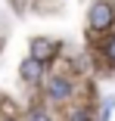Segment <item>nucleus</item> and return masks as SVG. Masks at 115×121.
<instances>
[{
    "label": "nucleus",
    "mask_w": 115,
    "mask_h": 121,
    "mask_svg": "<svg viewBox=\"0 0 115 121\" xmlns=\"http://www.w3.org/2000/svg\"><path fill=\"white\" fill-rule=\"evenodd\" d=\"M106 56H109V59H112V62H115V37H112V40H109V43H106Z\"/></svg>",
    "instance_id": "6"
},
{
    "label": "nucleus",
    "mask_w": 115,
    "mask_h": 121,
    "mask_svg": "<svg viewBox=\"0 0 115 121\" xmlns=\"http://www.w3.org/2000/svg\"><path fill=\"white\" fill-rule=\"evenodd\" d=\"M6 121H13V118H6Z\"/></svg>",
    "instance_id": "8"
},
{
    "label": "nucleus",
    "mask_w": 115,
    "mask_h": 121,
    "mask_svg": "<svg viewBox=\"0 0 115 121\" xmlns=\"http://www.w3.org/2000/svg\"><path fill=\"white\" fill-rule=\"evenodd\" d=\"M72 121H90V118H87L84 109H78V112H72Z\"/></svg>",
    "instance_id": "7"
},
{
    "label": "nucleus",
    "mask_w": 115,
    "mask_h": 121,
    "mask_svg": "<svg viewBox=\"0 0 115 121\" xmlns=\"http://www.w3.org/2000/svg\"><path fill=\"white\" fill-rule=\"evenodd\" d=\"M112 6L109 3H93L90 6V28L93 31H109L112 28Z\"/></svg>",
    "instance_id": "1"
},
{
    "label": "nucleus",
    "mask_w": 115,
    "mask_h": 121,
    "mask_svg": "<svg viewBox=\"0 0 115 121\" xmlns=\"http://www.w3.org/2000/svg\"><path fill=\"white\" fill-rule=\"evenodd\" d=\"M53 53H56V43L53 40H47V37H34L31 40V56L34 59L47 62V59H53Z\"/></svg>",
    "instance_id": "3"
},
{
    "label": "nucleus",
    "mask_w": 115,
    "mask_h": 121,
    "mask_svg": "<svg viewBox=\"0 0 115 121\" xmlns=\"http://www.w3.org/2000/svg\"><path fill=\"white\" fill-rule=\"evenodd\" d=\"M28 121H53V118H50L47 112H40V109H31V112H28Z\"/></svg>",
    "instance_id": "5"
},
{
    "label": "nucleus",
    "mask_w": 115,
    "mask_h": 121,
    "mask_svg": "<svg viewBox=\"0 0 115 121\" xmlns=\"http://www.w3.org/2000/svg\"><path fill=\"white\" fill-rule=\"evenodd\" d=\"M19 75L25 78L28 84L40 81V78H44V62H40V59H34V56H25V59H22V65H19Z\"/></svg>",
    "instance_id": "2"
},
{
    "label": "nucleus",
    "mask_w": 115,
    "mask_h": 121,
    "mask_svg": "<svg viewBox=\"0 0 115 121\" xmlns=\"http://www.w3.org/2000/svg\"><path fill=\"white\" fill-rule=\"evenodd\" d=\"M47 93L53 96V99H65V96L72 93V81H65V78H50Z\"/></svg>",
    "instance_id": "4"
}]
</instances>
